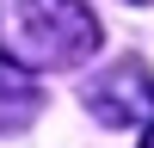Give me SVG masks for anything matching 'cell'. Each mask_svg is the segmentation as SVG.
<instances>
[{"label": "cell", "instance_id": "obj_1", "mask_svg": "<svg viewBox=\"0 0 154 148\" xmlns=\"http://www.w3.org/2000/svg\"><path fill=\"white\" fill-rule=\"evenodd\" d=\"M99 49V19L80 0H12L0 6V62L31 74L80 68Z\"/></svg>", "mask_w": 154, "mask_h": 148}, {"label": "cell", "instance_id": "obj_2", "mask_svg": "<svg viewBox=\"0 0 154 148\" xmlns=\"http://www.w3.org/2000/svg\"><path fill=\"white\" fill-rule=\"evenodd\" d=\"M86 111L99 123H111V130H136V123L148 130V68L142 62H123L105 80H93L86 86Z\"/></svg>", "mask_w": 154, "mask_h": 148}, {"label": "cell", "instance_id": "obj_3", "mask_svg": "<svg viewBox=\"0 0 154 148\" xmlns=\"http://www.w3.org/2000/svg\"><path fill=\"white\" fill-rule=\"evenodd\" d=\"M37 111H43V93H37V80H25L19 68H6L0 62V136L12 130H31Z\"/></svg>", "mask_w": 154, "mask_h": 148}]
</instances>
